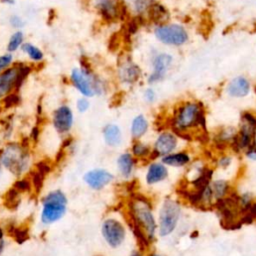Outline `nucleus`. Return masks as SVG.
Listing matches in <instances>:
<instances>
[{
	"label": "nucleus",
	"instance_id": "5",
	"mask_svg": "<svg viewBox=\"0 0 256 256\" xmlns=\"http://www.w3.org/2000/svg\"><path fill=\"white\" fill-rule=\"evenodd\" d=\"M68 198L60 189H54L41 200L40 222L43 225H51L61 220L67 212Z\"/></svg>",
	"mask_w": 256,
	"mask_h": 256
},
{
	"label": "nucleus",
	"instance_id": "8",
	"mask_svg": "<svg viewBox=\"0 0 256 256\" xmlns=\"http://www.w3.org/2000/svg\"><path fill=\"white\" fill-rule=\"evenodd\" d=\"M154 36L158 42L167 46L180 47L189 41L188 30L179 23H164L155 26Z\"/></svg>",
	"mask_w": 256,
	"mask_h": 256
},
{
	"label": "nucleus",
	"instance_id": "43",
	"mask_svg": "<svg viewBox=\"0 0 256 256\" xmlns=\"http://www.w3.org/2000/svg\"><path fill=\"white\" fill-rule=\"evenodd\" d=\"M150 256H161V255H159V254H151Z\"/></svg>",
	"mask_w": 256,
	"mask_h": 256
},
{
	"label": "nucleus",
	"instance_id": "14",
	"mask_svg": "<svg viewBox=\"0 0 256 256\" xmlns=\"http://www.w3.org/2000/svg\"><path fill=\"white\" fill-rule=\"evenodd\" d=\"M51 122L57 134H68L74 125V112L72 108L67 104L59 105L52 113Z\"/></svg>",
	"mask_w": 256,
	"mask_h": 256
},
{
	"label": "nucleus",
	"instance_id": "9",
	"mask_svg": "<svg viewBox=\"0 0 256 256\" xmlns=\"http://www.w3.org/2000/svg\"><path fill=\"white\" fill-rule=\"evenodd\" d=\"M256 116L249 112H244L241 116L240 128L236 133L233 146L238 151H246L256 143Z\"/></svg>",
	"mask_w": 256,
	"mask_h": 256
},
{
	"label": "nucleus",
	"instance_id": "45",
	"mask_svg": "<svg viewBox=\"0 0 256 256\" xmlns=\"http://www.w3.org/2000/svg\"><path fill=\"white\" fill-rule=\"evenodd\" d=\"M255 93H256V87H255Z\"/></svg>",
	"mask_w": 256,
	"mask_h": 256
},
{
	"label": "nucleus",
	"instance_id": "33",
	"mask_svg": "<svg viewBox=\"0 0 256 256\" xmlns=\"http://www.w3.org/2000/svg\"><path fill=\"white\" fill-rule=\"evenodd\" d=\"M3 101V104L6 108H10L12 106H15L18 104V102L20 101V98H19V95L17 94V92H13L9 95H7L6 97H4L2 99Z\"/></svg>",
	"mask_w": 256,
	"mask_h": 256
},
{
	"label": "nucleus",
	"instance_id": "39",
	"mask_svg": "<svg viewBox=\"0 0 256 256\" xmlns=\"http://www.w3.org/2000/svg\"><path fill=\"white\" fill-rule=\"evenodd\" d=\"M38 135H39V129H38L37 127H34L33 129H32V131H31V137L33 136L34 141H36L37 138H38Z\"/></svg>",
	"mask_w": 256,
	"mask_h": 256
},
{
	"label": "nucleus",
	"instance_id": "35",
	"mask_svg": "<svg viewBox=\"0 0 256 256\" xmlns=\"http://www.w3.org/2000/svg\"><path fill=\"white\" fill-rule=\"evenodd\" d=\"M14 189L17 190L18 192H26L31 189V183L27 179H20L18 180L15 185Z\"/></svg>",
	"mask_w": 256,
	"mask_h": 256
},
{
	"label": "nucleus",
	"instance_id": "10",
	"mask_svg": "<svg viewBox=\"0 0 256 256\" xmlns=\"http://www.w3.org/2000/svg\"><path fill=\"white\" fill-rule=\"evenodd\" d=\"M89 4L95 13L107 23L119 20L125 10L121 0H90Z\"/></svg>",
	"mask_w": 256,
	"mask_h": 256
},
{
	"label": "nucleus",
	"instance_id": "40",
	"mask_svg": "<svg viewBox=\"0 0 256 256\" xmlns=\"http://www.w3.org/2000/svg\"><path fill=\"white\" fill-rule=\"evenodd\" d=\"M4 247H5V241H4V238H0V254L2 253Z\"/></svg>",
	"mask_w": 256,
	"mask_h": 256
},
{
	"label": "nucleus",
	"instance_id": "6",
	"mask_svg": "<svg viewBox=\"0 0 256 256\" xmlns=\"http://www.w3.org/2000/svg\"><path fill=\"white\" fill-rule=\"evenodd\" d=\"M32 71L33 64L14 62L8 69L0 72V100L13 92H18Z\"/></svg>",
	"mask_w": 256,
	"mask_h": 256
},
{
	"label": "nucleus",
	"instance_id": "1",
	"mask_svg": "<svg viewBox=\"0 0 256 256\" xmlns=\"http://www.w3.org/2000/svg\"><path fill=\"white\" fill-rule=\"evenodd\" d=\"M68 78L72 87L81 96L87 98L101 96L107 90L106 81L93 70L90 63L84 57L80 59L79 66L70 70Z\"/></svg>",
	"mask_w": 256,
	"mask_h": 256
},
{
	"label": "nucleus",
	"instance_id": "13",
	"mask_svg": "<svg viewBox=\"0 0 256 256\" xmlns=\"http://www.w3.org/2000/svg\"><path fill=\"white\" fill-rule=\"evenodd\" d=\"M142 77V69L132 58L124 56L118 63L117 78L125 86H132Z\"/></svg>",
	"mask_w": 256,
	"mask_h": 256
},
{
	"label": "nucleus",
	"instance_id": "2",
	"mask_svg": "<svg viewBox=\"0 0 256 256\" xmlns=\"http://www.w3.org/2000/svg\"><path fill=\"white\" fill-rule=\"evenodd\" d=\"M129 212L135 232L145 245L155 238L157 222L151 204L144 197H135L129 203Z\"/></svg>",
	"mask_w": 256,
	"mask_h": 256
},
{
	"label": "nucleus",
	"instance_id": "37",
	"mask_svg": "<svg viewBox=\"0 0 256 256\" xmlns=\"http://www.w3.org/2000/svg\"><path fill=\"white\" fill-rule=\"evenodd\" d=\"M245 155L246 158L249 159L250 161H256V146H252L249 149H247L245 151Z\"/></svg>",
	"mask_w": 256,
	"mask_h": 256
},
{
	"label": "nucleus",
	"instance_id": "7",
	"mask_svg": "<svg viewBox=\"0 0 256 256\" xmlns=\"http://www.w3.org/2000/svg\"><path fill=\"white\" fill-rule=\"evenodd\" d=\"M181 215V207L173 199L163 201L159 209L157 232L160 237H166L172 234L176 229Z\"/></svg>",
	"mask_w": 256,
	"mask_h": 256
},
{
	"label": "nucleus",
	"instance_id": "36",
	"mask_svg": "<svg viewBox=\"0 0 256 256\" xmlns=\"http://www.w3.org/2000/svg\"><path fill=\"white\" fill-rule=\"evenodd\" d=\"M231 162H232V157L228 155H224L218 159L217 164L221 168H226L231 164Z\"/></svg>",
	"mask_w": 256,
	"mask_h": 256
},
{
	"label": "nucleus",
	"instance_id": "19",
	"mask_svg": "<svg viewBox=\"0 0 256 256\" xmlns=\"http://www.w3.org/2000/svg\"><path fill=\"white\" fill-rule=\"evenodd\" d=\"M168 176V169L162 162H152L149 164L145 180L148 185H154L164 181Z\"/></svg>",
	"mask_w": 256,
	"mask_h": 256
},
{
	"label": "nucleus",
	"instance_id": "25",
	"mask_svg": "<svg viewBox=\"0 0 256 256\" xmlns=\"http://www.w3.org/2000/svg\"><path fill=\"white\" fill-rule=\"evenodd\" d=\"M25 42V33L23 30H14L8 38L6 44V51L12 54L18 52L21 49V46Z\"/></svg>",
	"mask_w": 256,
	"mask_h": 256
},
{
	"label": "nucleus",
	"instance_id": "22",
	"mask_svg": "<svg viewBox=\"0 0 256 256\" xmlns=\"http://www.w3.org/2000/svg\"><path fill=\"white\" fill-rule=\"evenodd\" d=\"M102 135L105 144L109 147H118L122 143V131L116 124L110 123L105 125Z\"/></svg>",
	"mask_w": 256,
	"mask_h": 256
},
{
	"label": "nucleus",
	"instance_id": "38",
	"mask_svg": "<svg viewBox=\"0 0 256 256\" xmlns=\"http://www.w3.org/2000/svg\"><path fill=\"white\" fill-rule=\"evenodd\" d=\"M0 2L6 6H14L16 4V0H0Z\"/></svg>",
	"mask_w": 256,
	"mask_h": 256
},
{
	"label": "nucleus",
	"instance_id": "11",
	"mask_svg": "<svg viewBox=\"0 0 256 256\" xmlns=\"http://www.w3.org/2000/svg\"><path fill=\"white\" fill-rule=\"evenodd\" d=\"M101 235L109 247L116 249L125 241L126 228L120 220L108 217L101 224Z\"/></svg>",
	"mask_w": 256,
	"mask_h": 256
},
{
	"label": "nucleus",
	"instance_id": "27",
	"mask_svg": "<svg viewBox=\"0 0 256 256\" xmlns=\"http://www.w3.org/2000/svg\"><path fill=\"white\" fill-rule=\"evenodd\" d=\"M237 130L233 127H227L222 129L217 137H216V141L219 142L220 144H228V143H233L234 138L236 136Z\"/></svg>",
	"mask_w": 256,
	"mask_h": 256
},
{
	"label": "nucleus",
	"instance_id": "3",
	"mask_svg": "<svg viewBox=\"0 0 256 256\" xmlns=\"http://www.w3.org/2000/svg\"><path fill=\"white\" fill-rule=\"evenodd\" d=\"M204 122V108L198 101L188 100L180 103L172 117V127L175 131L181 133L203 126Z\"/></svg>",
	"mask_w": 256,
	"mask_h": 256
},
{
	"label": "nucleus",
	"instance_id": "17",
	"mask_svg": "<svg viewBox=\"0 0 256 256\" xmlns=\"http://www.w3.org/2000/svg\"><path fill=\"white\" fill-rule=\"evenodd\" d=\"M225 91L232 98H244L251 92V83L245 76H236L227 83Z\"/></svg>",
	"mask_w": 256,
	"mask_h": 256
},
{
	"label": "nucleus",
	"instance_id": "4",
	"mask_svg": "<svg viewBox=\"0 0 256 256\" xmlns=\"http://www.w3.org/2000/svg\"><path fill=\"white\" fill-rule=\"evenodd\" d=\"M0 164L14 176L25 174L30 167V155L25 146L10 142L0 150Z\"/></svg>",
	"mask_w": 256,
	"mask_h": 256
},
{
	"label": "nucleus",
	"instance_id": "44",
	"mask_svg": "<svg viewBox=\"0 0 256 256\" xmlns=\"http://www.w3.org/2000/svg\"><path fill=\"white\" fill-rule=\"evenodd\" d=\"M84 1H88V3L90 2V0H84Z\"/></svg>",
	"mask_w": 256,
	"mask_h": 256
},
{
	"label": "nucleus",
	"instance_id": "41",
	"mask_svg": "<svg viewBox=\"0 0 256 256\" xmlns=\"http://www.w3.org/2000/svg\"><path fill=\"white\" fill-rule=\"evenodd\" d=\"M130 256H143L140 252H137V251H135V252H133Z\"/></svg>",
	"mask_w": 256,
	"mask_h": 256
},
{
	"label": "nucleus",
	"instance_id": "29",
	"mask_svg": "<svg viewBox=\"0 0 256 256\" xmlns=\"http://www.w3.org/2000/svg\"><path fill=\"white\" fill-rule=\"evenodd\" d=\"M151 150L150 147L147 146L146 144L140 142V141H135L132 144V155L135 158H146L150 155Z\"/></svg>",
	"mask_w": 256,
	"mask_h": 256
},
{
	"label": "nucleus",
	"instance_id": "42",
	"mask_svg": "<svg viewBox=\"0 0 256 256\" xmlns=\"http://www.w3.org/2000/svg\"><path fill=\"white\" fill-rule=\"evenodd\" d=\"M2 169H3V166L0 164V176H1V174H2Z\"/></svg>",
	"mask_w": 256,
	"mask_h": 256
},
{
	"label": "nucleus",
	"instance_id": "31",
	"mask_svg": "<svg viewBox=\"0 0 256 256\" xmlns=\"http://www.w3.org/2000/svg\"><path fill=\"white\" fill-rule=\"evenodd\" d=\"M8 23H9L10 27L14 30H23V28L26 25L25 19L21 15L16 14V13L11 14L8 17Z\"/></svg>",
	"mask_w": 256,
	"mask_h": 256
},
{
	"label": "nucleus",
	"instance_id": "32",
	"mask_svg": "<svg viewBox=\"0 0 256 256\" xmlns=\"http://www.w3.org/2000/svg\"><path fill=\"white\" fill-rule=\"evenodd\" d=\"M75 107H76V110L79 112V113H85L89 110L90 108V101H89V98L87 97H84V96H81V97H79L76 102H75Z\"/></svg>",
	"mask_w": 256,
	"mask_h": 256
},
{
	"label": "nucleus",
	"instance_id": "12",
	"mask_svg": "<svg viewBox=\"0 0 256 256\" xmlns=\"http://www.w3.org/2000/svg\"><path fill=\"white\" fill-rule=\"evenodd\" d=\"M173 55L168 52H156L151 57V72L147 77L149 84L161 82L173 65Z\"/></svg>",
	"mask_w": 256,
	"mask_h": 256
},
{
	"label": "nucleus",
	"instance_id": "20",
	"mask_svg": "<svg viewBox=\"0 0 256 256\" xmlns=\"http://www.w3.org/2000/svg\"><path fill=\"white\" fill-rule=\"evenodd\" d=\"M116 164L120 175L123 178L128 179L133 174L134 167L136 164L135 157L129 152L122 153L118 156Z\"/></svg>",
	"mask_w": 256,
	"mask_h": 256
},
{
	"label": "nucleus",
	"instance_id": "21",
	"mask_svg": "<svg viewBox=\"0 0 256 256\" xmlns=\"http://www.w3.org/2000/svg\"><path fill=\"white\" fill-rule=\"evenodd\" d=\"M20 51L28 58L31 64L33 63V65L41 64L45 59V54L43 50L33 42L25 41L21 46Z\"/></svg>",
	"mask_w": 256,
	"mask_h": 256
},
{
	"label": "nucleus",
	"instance_id": "30",
	"mask_svg": "<svg viewBox=\"0 0 256 256\" xmlns=\"http://www.w3.org/2000/svg\"><path fill=\"white\" fill-rule=\"evenodd\" d=\"M15 62L14 54L10 52H5L0 55V72H2L12 66Z\"/></svg>",
	"mask_w": 256,
	"mask_h": 256
},
{
	"label": "nucleus",
	"instance_id": "28",
	"mask_svg": "<svg viewBox=\"0 0 256 256\" xmlns=\"http://www.w3.org/2000/svg\"><path fill=\"white\" fill-rule=\"evenodd\" d=\"M153 0H133L132 8L136 16L140 19H144Z\"/></svg>",
	"mask_w": 256,
	"mask_h": 256
},
{
	"label": "nucleus",
	"instance_id": "16",
	"mask_svg": "<svg viewBox=\"0 0 256 256\" xmlns=\"http://www.w3.org/2000/svg\"><path fill=\"white\" fill-rule=\"evenodd\" d=\"M178 146V137L175 133L164 131L160 133L153 145V153L157 157H163L176 150Z\"/></svg>",
	"mask_w": 256,
	"mask_h": 256
},
{
	"label": "nucleus",
	"instance_id": "23",
	"mask_svg": "<svg viewBox=\"0 0 256 256\" xmlns=\"http://www.w3.org/2000/svg\"><path fill=\"white\" fill-rule=\"evenodd\" d=\"M190 155L186 152H172L161 157V162L165 166L183 167L190 162Z\"/></svg>",
	"mask_w": 256,
	"mask_h": 256
},
{
	"label": "nucleus",
	"instance_id": "26",
	"mask_svg": "<svg viewBox=\"0 0 256 256\" xmlns=\"http://www.w3.org/2000/svg\"><path fill=\"white\" fill-rule=\"evenodd\" d=\"M210 188H211L213 199L220 201L227 195L228 191H229V184L225 180L218 179V180L213 181L210 184Z\"/></svg>",
	"mask_w": 256,
	"mask_h": 256
},
{
	"label": "nucleus",
	"instance_id": "15",
	"mask_svg": "<svg viewBox=\"0 0 256 256\" xmlns=\"http://www.w3.org/2000/svg\"><path fill=\"white\" fill-rule=\"evenodd\" d=\"M114 175L104 168H94L88 170L83 175L84 183L92 190H101L110 184Z\"/></svg>",
	"mask_w": 256,
	"mask_h": 256
},
{
	"label": "nucleus",
	"instance_id": "34",
	"mask_svg": "<svg viewBox=\"0 0 256 256\" xmlns=\"http://www.w3.org/2000/svg\"><path fill=\"white\" fill-rule=\"evenodd\" d=\"M143 98L147 103H153L157 98L156 91L152 87L146 88L143 93Z\"/></svg>",
	"mask_w": 256,
	"mask_h": 256
},
{
	"label": "nucleus",
	"instance_id": "18",
	"mask_svg": "<svg viewBox=\"0 0 256 256\" xmlns=\"http://www.w3.org/2000/svg\"><path fill=\"white\" fill-rule=\"evenodd\" d=\"M145 18L153 23L155 26H157L160 24L167 23L170 18V13L166 6L156 1V0H153L145 15Z\"/></svg>",
	"mask_w": 256,
	"mask_h": 256
},
{
	"label": "nucleus",
	"instance_id": "24",
	"mask_svg": "<svg viewBox=\"0 0 256 256\" xmlns=\"http://www.w3.org/2000/svg\"><path fill=\"white\" fill-rule=\"evenodd\" d=\"M149 128V123L146 117L142 114L136 115L130 125V133L134 139H140L142 136H144Z\"/></svg>",
	"mask_w": 256,
	"mask_h": 256
}]
</instances>
